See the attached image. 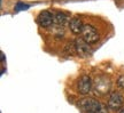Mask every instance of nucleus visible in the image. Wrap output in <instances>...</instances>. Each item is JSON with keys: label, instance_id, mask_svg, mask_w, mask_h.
<instances>
[{"label": "nucleus", "instance_id": "f257e3e1", "mask_svg": "<svg viewBox=\"0 0 124 113\" xmlns=\"http://www.w3.org/2000/svg\"><path fill=\"white\" fill-rule=\"evenodd\" d=\"M77 106L83 113H108L107 105L102 104L101 102L92 97L79 100V102L77 103Z\"/></svg>", "mask_w": 124, "mask_h": 113}, {"label": "nucleus", "instance_id": "f03ea898", "mask_svg": "<svg viewBox=\"0 0 124 113\" xmlns=\"http://www.w3.org/2000/svg\"><path fill=\"white\" fill-rule=\"evenodd\" d=\"M111 90V80L105 74L98 75L93 81V91L98 96H106Z\"/></svg>", "mask_w": 124, "mask_h": 113}, {"label": "nucleus", "instance_id": "7ed1b4c3", "mask_svg": "<svg viewBox=\"0 0 124 113\" xmlns=\"http://www.w3.org/2000/svg\"><path fill=\"white\" fill-rule=\"evenodd\" d=\"M76 90L79 93L80 95H87L93 90V80L92 78L84 74L78 78L77 82H76Z\"/></svg>", "mask_w": 124, "mask_h": 113}, {"label": "nucleus", "instance_id": "20e7f679", "mask_svg": "<svg viewBox=\"0 0 124 113\" xmlns=\"http://www.w3.org/2000/svg\"><path fill=\"white\" fill-rule=\"evenodd\" d=\"M80 37L90 45L97 44L99 41V39H100V34H99L98 30L93 25H91V24H85Z\"/></svg>", "mask_w": 124, "mask_h": 113}, {"label": "nucleus", "instance_id": "39448f33", "mask_svg": "<svg viewBox=\"0 0 124 113\" xmlns=\"http://www.w3.org/2000/svg\"><path fill=\"white\" fill-rule=\"evenodd\" d=\"M124 98L123 95L118 93V91H113L109 97H108V102H107V107L108 110H110L113 112H118L122 107H123Z\"/></svg>", "mask_w": 124, "mask_h": 113}, {"label": "nucleus", "instance_id": "423d86ee", "mask_svg": "<svg viewBox=\"0 0 124 113\" xmlns=\"http://www.w3.org/2000/svg\"><path fill=\"white\" fill-rule=\"evenodd\" d=\"M37 24L43 29H48L51 26H54V14L47 9L40 12L37 17Z\"/></svg>", "mask_w": 124, "mask_h": 113}, {"label": "nucleus", "instance_id": "0eeeda50", "mask_svg": "<svg viewBox=\"0 0 124 113\" xmlns=\"http://www.w3.org/2000/svg\"><path fill=\"white\" fill-rule=\"evenodd\" d=\"M74 41H75V48H76V54L77 55H79L80 57H89L92 54L91 45L87 44L82 37L75 39Z\"/></svg>", "mask_w": 124, "mask_h": 113}, {"label": "nucleus", "instance_id": "6e6552de", "mask_svg": "<svg viewBox=\"0 0 124 113\" xmlns=\"http://www.w3.org/2000/svg\"><path fill=\"white\" fill-rule=\"evenodd\" d=\"M71 18L70 16L68 15L64 12H56L54 14V25L58 26V27H66V26H69V23H70Z\"/></svg>", "mask_w": 124, "mask_h": 113}, {"label": "nucleus", "instance_id": "1a4fd4ad", "mask_svg": "<svg viewBox=\"0 0 124 113\" xmlns=\"http://www.w3.org/2000/svg\"><path fill=\"white\" fill-rule=\"evenodd\" d=\"M84 23L83 21L80 20L79 17H72L71 18L70 23H69V29H70L71 33L74 34L78 35V34H82V31H83V27H84Z\"/></svg>", "mask_w": 124, "mask_h": 113}, {"label": "nucleus", "instance_id": "9d476101", "mask_svg": "<svg viewBox=\"0 0 124 113\" xmlns=\"http://www.w3.org/2000/svg\"><path fill=\"white\" fill-rule=\"evenodd\" d=\"M64 52L68 54V55H74L76 53V48H75V41H70L64 47Z\"/></svg>", "mask_w": 124, "mask_h": 113}, {"label": "nucleus", "instance_id": "9b49d317", "mask_svg": "<svg viewBox=\"0 0 124 113\" xmlns=\"http://www.w3.org/2000/svg\"><path fill=\"white\" fill-rule=\"evenodd\" d=\"M117 86L120 88H122V89H124V74L117 79Z\"/></svg>", "mask_w": 124, "mask_h": 113}, {"label": "nucleus", "instance_id": "f8f14e48", "mask_svg": "<svg viewBox=\"0 0 124 113\" xmlns=\"http://www.w3.org/2000/svg\"><path fill=\"white\" fill-rule=\"evenodd\" d=\"M118 113H124V106H123V107H122V109L120 110V111H118Z\"/></svg>", "mask_w": 124, "mask_h": 113}]
</instances>
